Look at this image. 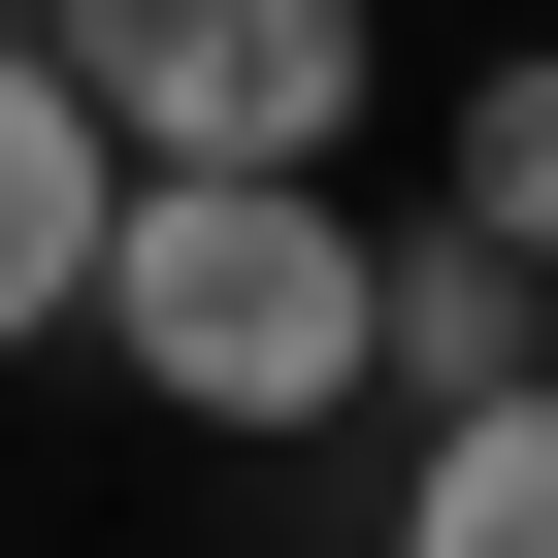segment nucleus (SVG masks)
Segmentation results:
<instances>
[{"label":"nucleus","instance_id":"f257e3e1","mask_svg":"<svg viewBox=\"0 0 558 558\" xmlns=\"http://www.w3.org/2000/svg\"><path fill=\"white\" fill-rule=\"evenodd\" d=\"M99 362H132L165 427H362V395H395V362H362V197H296V165H132Z\"/></svg>","mask_w":558,"mask_h":558},{"label":"nucleus","instance_id":"f03ea898","mask_svg":"<svg viewBox=\"0 0 558 558\" xmlns=\"http://www.w3.org/2000/svg\"><path fill=\"white\" fill-rule=\"evenodd\" d=\"M66 99L132 165H296L329 197V132L395 99V34H362V0H66Z\"/></svg>","mask_w":558,"mask_h":558},{"label":"nucleus","instance_id":"7ed1b4c3","mask_svg":"<svg viewBox=\"0 0 558 558\" xmlns=\"http://www.w3.org/2000/svg\"><path fill=\"white\" fill-rule=\"evenodd\" d=\"M99 230H132V132L66 99V34H0V362L99 329Z\"/></svg>","mask_w":558,"mask_h":558},{"label":"nucleus","instance_id":"20e7f679","mask_svg":"<svg viewBox=\"0 0 558 558\" xmlns=\"http://www.w3.org/2000/svg\"><path fill=\"white\" fill-rule=\"evenodd\" d=\"M362 362H395V427L525 395V362H558V263H493V230H362Z\"/></svg>","mask_w":558,"mask_h":558},{"label":"nucleus","instance_id":"39448f33","mask_svg":"<svg viewBox=\"0 0 558 558\" xmlns=\"http://www.w3.org/2000/svg\"><path fill=\"white\" fill-rule=\"evenodd\" d=\"M395 558H558V362H525V395H460V427L395 460Z\"/></svg>","mask_w":558,"mask_h":558},{"label":"nucleus","instance_id":"423d86ee","mask_svg":"<svg viewBox=\"0 0 558 558\" xmlns=\"http://www.w3.org/2000/svg\"><path fill=\"white\" fill-rule=\"evenodd\" d=\"M460 230H493V263H558V34L460 99Z\"/></svg>","mask_w":558,"mask_h":558}]
</instances>
